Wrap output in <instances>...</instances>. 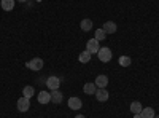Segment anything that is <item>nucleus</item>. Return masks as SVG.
<instances>
[{"label": "nucleus", "instance_id": "1", "mask_svg": "<svg viewBox=\"0 0 159 118\" xmlns=\"http://www.w3.org/2000/svg\"><path fill=\"white\" fill-rule=\"evenodd\" d=\"M111 56H113L111 50L107 48V46H102V48L99 50V53H97V58H99L102 62H110V61H111Z\"/></svg>", "mask_w": 159, "mask_h": 118}, {"label": "nucleus", "instance_id": "2", "mask_svg": "<svg viewBox=\"0 0 159 118\" xmlns=\"http://www.w3.org/2000/svg\"><path fill=\"white\" fill-rule=\"evenodd\" d=\"M43 64H45V62H43L42 58H34V59H30V61L27 62V67H29L30 70H35V72H37V70H42V69H43Z\"/></svg>", "mask_w": 159, "mask_h": 118}, {"label": "nucleus", "instance_id": "3", "mask_svg": "<svg viewBox=\"0 0 159 118\" xmlns=\"http://www.w3.org/2000/svg\"><path fill=\"white\" fill-rule=\"evenodd\" d=\"M99 50H100V46H99V42L96 38H91V40L86 42V51H89L91 54H97Z\"/></svg>", "mask_w": 159, "mask_h": 118}, {"label": "nucleus", "instance_id": "4", "mask_svg": "<svg viewBox=\"0 0 159 118\" xmlns=\"http://www.w3.org/2000/svg\"><path fill=\"white\" fill-rule=\"evenodd\" d=\"M46 86H48L51 91L59 89V86H61V78H59V77H54V75L48 77V78H46Z\"/></svg>", "mask_w": 159, "mask_h": 118}, {"label": "nucleus", "instance_id": "5", "mask_svg": "<svg viewBox=\"0 0 159 118\" xmlns=\"http://www.w3.org/2000/svg\"><path fill=\"white\" fill-rule=\"evenodd\" d=\"M16 106H18V110L19 112H27L30 109V99L29 97H19L18 102H16Z\"/></svg>", "mask_w": 159, "mask_h": 118}, {"label": "nucleus", "instance_id": "6", "mask_svg": "<svg viewBox=\"0 0 159 118\" xmlns=\"http://www.w3.org/2000/svg\"><path fill=\"white\" fill-rule=\"evenodd\" d=\"M94 96L99 102H107L108 101V91H107V88H97Z\"/></svg>", "mask_w": 159, "mask_h": 118}, {"label": "nucleus", "instance_id": "7", "mask_svg": "<svg viewBox=\"0 0 159 118\" xmlns=\"http://www.w3.org/2000/svg\"><path fill=\"white\" fill-rule=\"evenodd\" d=\"M69 107L72 109V110H80V109H81L83 107V101L81 99H80V97H70L69 99Z\"/></svg>", "mask_w": 159, "mask_h": 118}, {"label": "nucleus", "instance_id": "8", "mask_svg": "<svg viewBox=\"0 0 159 118\" xmlns=\"http://www.w3.org/2000/svg\"><path fill=\"white\" fill-rule=\"evenodd\" d=\"M102 29L105 31V34H115V32L118 31V26H116L113 21H107V22L103 24Z\"/></svg>", "mask_w": 159, "mask_h": 118}, {"label": "nucleus", "instance_id": "9", "mask_svg": "<svg viewBox=\"0 0 159 118\" xmlns=\"http://www.w3.org/2000/svg\"><path fill=\"white\" fill-rule=\"evenodd\" d=\"M96 86L97 88H107V85H108V77L107 75H97V78H96Z\"/></svg>", "mask_w": 159, "mask_h": 118}, {"label": "nucleus", "instance_id": "10", "mask_svg": "<svg viewBox=\"0 0 159 118\" xmlns=\"http://www.w3.org/2000/svg\"><path fill=\"white\" fill-rule=\"evenodd\" d=\"M38 102H40V104H48V102H51V93H48V91H40Z\"/></svg>", "mask_w": 159, "mask_h": 118}, {"label": "nucleus", "instance_id": "11", "mask_svg": "<svg viewBox=\"0 0 159 118\" xmlns=\"http://www.w3.org/2000/svg\"><path fill=\"white\" fill-rule=\"evenodd\" d=\"M62 99H64V96H62V93H61L59 89L51 91V102H54V104H61V102H62Z\"/></svg>", "mask_w": 159, "mask_h": 118}, {"label": "nucleus", "instance_id": "12", "mask_svg": "<svg viewBox=\"0 0 159 118\" xmlns=\"http://www.w3.org/2000/svg\"><path fill=\"white\" fill-rule=\"evenodd\" d=\"M140 116H142V118H154V109H153V107H145V109H142Z\"/></svg>", "mask_w": 159, "mask_h": 118}, {"label": "nucleus", "instance_id": "13", "mask_svg": "<svg viewBox=\"0 0 159 118\" xmlns=\"http://www.w3.org/2000/svg\"><path fill=\"white\" fill-rule=\"evenodd\" d=\"M0 7L3 8V11H11L15 8V0H2L0 2Z\"/></svg>", "mask_w": 159, "mask_h": 118}, {"label": "nucleus", "instance_id": "14", "mask_svg": "<svg viewBox=\"0 0 159 118\" xmlns=\"http://www.w3.org/2000/svg\"><path fill=\"white\" fill-rule=\"evenodd\" d=\"M91 56H92V54L89 53V51H86V50H84V51H81V53H80L78 61L81 62V64H88V62L91 61Z\"/></svg>", "mask_w": 159, "mask_h": 118}, {"label": "nucleus", "instance_id": "15", "mask_svg": "<svg viewBox=\"0 0 159 118\" xmlns=\"http://www.w3.org/2000/svg\"><path fill=\"white\" fill-rule=\"evenodd\" d=\"M142 104L139 102V101H134V102H130V112L134 113V115H139L140 112H142Z\"/></svg>", "mask_w": 159, "mask_h": 118}, {"label": "nucleus", "instance_id": "16", "mask_svg": "<svg viewBox=\"0 0 159 118\" xmlns=\"http://www.w3.org/2000/svg\"><path fill=\"white\" fill-rule=\"evenodd\" d=\"M96 91H97L96 83H86V85H84V93H86V94L92 96V94H96Z\"/></svg>", "mask_w": 159, "mask_h": 118}, {"label": "nucleus", "instance_id": "17", "mask_svg": "<svg viewBox=\"0 0 159 118\" xmlns=\"http://www.w3.org/2000/svg\"><path fill=\"white\" fill-rule=\"evenodd\" d=\"M80 27H81V31H84V32H88V31H91L92 29V21L91 19H83L81 22H80Z\"/></svg>", "mask_w": 159, "mask_h": 118}, {"label": "nucleus", "instance_id": "18", "mask_svg": "<svg viewBox=\"0 0 159 118\" xmlns=\"http://www.w3.org/2000/svg\"><path fill=\"white\" fill-rule=\"evenodd\" d=\"M34 93H35V91H34L32 86H24V88H22V96H24V97H29V99H30V97L34 96Z\"/></svg>", "mask_w": 159, "mask_h": 118}, {"label": "nucleus", "instance_id": "19", "mask_svg": "<svg viewBox=\"0 0 159 118\" xmlns=\"http://www.w3.org/2000/svg\"><path fill=\"white\" fill-rule=\"evenodd\" d=\"M105 37H107V34H105V31H103V29H97V31H96V34H94V38H96L97 42L105 40Z\"/></svg>", "mask_w": 159, "mask_h": 118}, {"label": "nucleus", "instance_id": "20", "mask_svg": "<svg viewBox=\"0 0 159 118\" xmlns=\"http://www.w3.org/2000/svg\"><path fill=\"white\" fill-rule=\"evenodd\" d=\"M130 62H132V59L129 56H121L119 58V65H123V67H129Z\"/></svg>", "mask_w": 159, "mask_h": 118}, {"label": "nucleus", "instance_id": "21", "mask_svg": "<svg viewBox=\"0 0 159 118\" xmlns=\"http://www.w3.org/2000/svg\"><path fill=\"white\" fill-rule=\"evenodd\" d=\"M75 118H86V116H84V115H76Z\"/></svg>", "mask_w": 159, "mask_h": 118}, {"label": "nucleus", "instance_id": "22", "mask_svg": "<svg viewBox=\"0 0 159 118\" xmlns=\"http://www.w3.org/2000/svg\"><path fill=\"white\" fill-rule=\"evenodd\" d=\"M16 2H21V3H24V2H27V0H16Z\"/></svg>", "mask_w": 159, "mask_h": 118}, {"label": "nucleus", "instance_id": "23", "mask_svg": "<svg viewBox=\"0 0 159 118\" xmlns=\"http://www.w3.org/2000/svg\"><path fill=\"white\" fill-rule=\"evenodd\" d=\"M134 118H142V116H140V113H139V115H134Z\"/></svg>", "mask_w": 159, "mask_h": 118}, {"label": "nucleus", "instance_id": "24", "mask_svg": "<svg viewBox=\"0 0 159 118\" xmlns=\"http://www.w3.org/2000/svg\"><path fill=\"white\" fill-rule=\"evenodd\" d=\"M154 118H159V115H154Z\"/></svg>", "mask_w": 159, "mask_h": 118}]
</instances>
